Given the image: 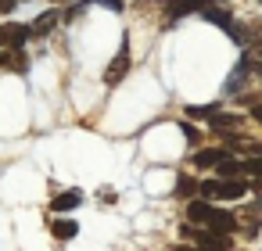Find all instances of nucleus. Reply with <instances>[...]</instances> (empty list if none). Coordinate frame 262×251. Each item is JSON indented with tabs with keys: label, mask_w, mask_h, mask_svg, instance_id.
<instances>
[{
	"label": "nucleus",
	"mask_w": 262,
	"mask_h": 251,
	"mask_svg": "<svg viewBox=\"0 0 262 251\" xmlns=\"http://www.w3.org/2000/svg\"><path fill=\"white\" fill-rule=\"evenodd\" d=\"M251 154H262V144H258V147H251Z\"/></svg>",
	"instance_id": "nucleus-24"
},
{
	"label": "nucleus",
	"mask_w": 262,
	"mask_h": 251,
	"mask_svg": "<svg viewBox=\"0 0 262 251\" xmlns=\"http://www.w3.org/2000/svg\"><path fill=\"white\" fill-rule=\"evenodd\" d=\"M226 154H230V147H208V151H198V154H194V165H198V169H212V165H219Z\"/></svg>",
	"instance_id": "nucleus-3"
},
{
	"label": "nucleus",
	"mask_w": 262,
	"mask_h": 251,
	"mask_svg": "<svg viewBox=\"0 0 262 251\" xmlns=\"http://www.w3.org/2000/svg\"><path fill=\"white\" fill-rule=\"evenodd\" d=\"M129 72V51H126V43H122V51H119V58L108 65V72H104V83H119L122 76Z\"/></svg>",
	"instance_id": "nucleus-2"
},
{
	"label": "nucleus",
	"mask_w": 262,
	"mask_h": 251,
	"mask_svg": "<svg viewBox=\"0 0 262 251\" xmlns=\"http://www.w3.org/2000/svg\"><path fill=\"white\" fill-rule=\"evenodd\" d=\"M54 4H65V0H54Z\"/></svg>",
	"instance_id": "nucleus-25"
},
{
	"label": "nucleus",
	"mask_w": 262,
	"mask_h": 251,
	"mask_svg": "<svg viewBox=\"0 0 262 251\" xmlns=\"http://www.w3.org/2000/svg\"><path fill=\"white\" fill-rule=\"evenodd\" d=\"M15 4H18V0H0V11H11Z\"/></svg>",
	"instance_id": "nucleus-21"
},
{
	"label": "nucleus",
	"mask_w": 262,
	"mask_h": 251,
	"mask_svg": "<svg viewBox=\"0 0 262 251\" xmlns=\"http://www.w3.org/2000/svg\"><path fill=\"white\" fill-rule=\"evenodd\" d=\"M201 15L208 18V22H215V26H223L226 33H233V18L223 11V8H201Z\"/></svg>",
	"instance_id": "nucleus-10"
},
{
	"label": "nucleus",
	"mask_w": 262,
	"mask_h": 251,
	"mask_svg": "<svg viewBox=\"0 0 262 251\" xmlns=\"http://www.w3.org/2000/svg\"><path fill=\"white\" fill-rule=\"evenodd\" d=\"M201 251H205V247H201Z\"/></svg>",
	"instance_id": "nucleus-28"
},
{
	"label": "nucleus",
	"mask_w": 262,
	"mask_h": 251,
	"mask_svg": "<svg viewBox=\"0 0 262 251\" xmlns=\"http://www.w3.org/2000/svg\"><path fill=\"white\" fill-rule=\"evenodd\" d=\"M215 172H219V176H223V179H233V176H237V172H241V162H233V158H230V154H226V158H223V162H219V165H215Z\"/></svg>",
	"instance_id": "nucleus-13"
},
{
	"label": "nucleus",
	"mask_w": 262,
	"mask_h": 251,
	"mask_svg": "<svg viewBox=\"0 0 262 251\" xmlns=\"http://www.w3.org/2000/svg\"><path fill=\"white\" fill-rule=\"evenodd\" d=\"M251 190H255V194H262V179H255V187H251Z\"/></svg>",
	"instance_id": "nucleus-23"
},
{
	"label": "nucleus",
	"mask_w": 262,
	"mask_h": 251,
	"mask_svg": "<svg viewBox=\"0 0 262 251\" xmlns=\"http://www.w3.org/2000/svg\"><path fill=\"white\" fill-rule=\"evenodd\" d=\"M51 233H54V237H58V240H72V237H76V233H79V226H76V222H72V219H58V222H54V230H51Z\"/></svg>",
	"instance_id": "nucleus-11"
},
{
	"label": "nucleus",
	"mask_w": 262,
	"mask_h": 251,
	"mask_svg": "<svg viewBox=\"0 0 262 251\" xmlns=\"http://www.w3.org/2000/svg\"><path fill=\"white\" fill-rule=\"evenodd\" d=\"M58 22V11H47V15H40L36 18V26H33V36H47V29Z\"/></svg>",
	"instance_id": "nucleus-12"
},
{
	"label": "nucleus",
	"mask_w": 262,
	"mask_h": 251,
	"mask_svg": "<svg viewBox=\"0 0 262 251\" xmlns=\"http://www.w3.org/2000/svg\"><path fill=\"white\" fill-rule=\"evenodd\" d=\"M201 194L205 197H219V179H205L201 183Z\"/></svg>",
	"instance_id": "nucleus-18"
},
{
	"label": "nucleus",
	"mask_w": 262,
	"mask_h": 251,
	"mask_svg": "<svg viewBox=\"0 0 262 251\" xmlns=\"http://www.w3.org/2000/svg\"><path fill=\"white\" fill-rule=\"evenodd\" d=\"M208 230H212V233H219V237H230V233H233V215L215 208V212H212V219H208Z\"/></svg>",
	"instance_id": "nucleus-5"
},
{
	"label": "nucleus",
	"mask_w": 262,
	"mask_h": 251,
	"mask_svg": "<svg viewBox=\"0 0 262 251\" xmlns=\"http://www.w3.org/2000/svg\"><path fill=\"white\" fill-rule=\"evenodd\" d=\"M29 36H33V29H29V26H0V47L18 51Z\"/></svg>",
	"instance_id": "nucleus-1"
},
{
	"label": "nucleus",
	"mask_w": 262,
	"mask_h": 251,
	"mask_svg": "<svg viewBox=\"0 0 262 251\" xmlns=\"http://www.w3.org/2000/svg\"><path fill=\"white\" fill-rule=\"evenodd\" d=\"M251 115H255V119H258V126H262V104H255V108H251Z\"/></svg>",
	"instance_id": "nucleus-22"
},
{
	"label": "nucleus",
	"mask_w": 262,
	"mask_h": 251,
	"mask_svg": "<svg viewBox=\"0 0 262 251\" xmlns=\"http://www.w3.org/2000/svg\"><path fill=\"white\" fill-rule=\"evenodd\" d=\"M244 194H248V183H244V179H237V176H233V179H219V197H223V201H237V197H244Z\"/></svg>",
	"instance_id": "nucleus-4"
},
{
	"label": "nucleus",
	"mask_w": 262,
	"mask_h": 251,
	"mask_svg": "<svg viewBox=\"0 0 262 251\" xmlns=\"http://www.w3.org/2000/svg\"><path fill=\"white\" fill-rule=\"evenodd\" d=\"M208 4H212V0H172V4H169V18H180L187 11H201Z\"/></svg>",
	"instance_id": "nucleus-8"
},
{
	"label": "nucleus",
	"mask_w": 262,
	"mask_h": 251,
	"mask_svg": "<svg viewBox=\"0 0 262 251\" xmlns=\"http://www.w3.org/2000/svg\"><path fill=\"white\" fill-rule=\"evenodd\" d=\"M176 251H187V247H176Z\"/></svg>",
	"instance_id": "nucleus-26"
},
{
	"label": "nucleus",
	"mask_w": 262,
	"mask_h": 251,
	"mask_svg": "<svg viewBox=\"0 0 262 251\" xmlns=\"http://www.w3.org/2000/svg\"><path fill=\"white\" fill-rule=\"evenodd\" d=\"M101 4H104L108 11H122V0H101Z\"/></svg>",
	"instance_id": "nucleus-20"
},
{
	"label": "nucleus",
	"mask_w": 262,
	"mask_h": 251,
	"mask_svg": "<svg viewBox=\"0 0 262 251\" xmlns=\"http://www.w3.org/2000/svg\"><path fill=\"white\" fill-rule=\"evenodd\" d=\"M11 69H15V72H26V65H22V54H18V51L11 54Z\"/></svg>",
	"instance_id": "nucleus-19"
},
{
	"label": "nucleus",
	"mask_w": 262,
	"mask_h": 251,
	"mask_svg": "<svg viewBox=\"0 0 262 251\" xmlns=\"http://www.w3.org/2000/svg\"><path fill=\"white\" fill-rule=\"evenodd\" d=\"M258 4H262V0H258Z\"/></svg>",
	"instance_id": "nucleus-27"
},
{
	"label": "nucleus",
	"mask_w": 262,
	"mask_h": 251,
	"mask_svg": "<svg viewBox=\"0 0 262 251\" xmlns=\"http://www.w3.org/2000/svg\"><path fill=\"white\" fill-rule=\"evenodd\" d=\"M215 111H219L215 104H205V108H187V115H190V119H201V115H215Z\"/></svg>",
	"instance_id": "nucleus-17"
},
{
	"label": "nucleus",
	"mask_w": 262,
	"mask_h": 251,
	"mask_svg": "<svg viewBox=\"0 0 262 251\" xmlns=\"http://www.w3.org/2000/svg\"><path fill=\"white\" fill-rule=\"evenodd\" d=\"M241 172H248V176H262V154H251V158L241 165Z\"/></svg>",
	"instance_id": "nucleus-15"
},
{
	"label": "nucleus",
	"mask_w": 262,
	"mask_h": 251,
	"mask_svg": "<svg viewBox=\"0 0 262 251\" xmlns=\"http://www.w3.org/2000/svg\"><path fill=\"white\" fill-rule=\"evenodd\" d=\"M194 190H201V183H198V179H190V176H183V179L176 183V194H180V197H190Z\"/></svg>",
	"instance_id": "nucleus-14"
},
{
	"label": "nucleus",
	"mask_w": 262,
	"mask_h": 251,
	"mask_svg": "<svg viewBox=\"0 0 262 251\" xmlns=\"http://www.w3.org/2000/svg\"><path fill=\"white\" fill-rule=\"evenodd\" d=\"M212 126H215V129H226V126H230V129H237V115H219V111H215Z\"/></svg>",
	"instance_id": "nucleus-16"
},
{
	"label": "nucleus",
	"mask_w": 262,
	"mask_h": 251,
	"mask_svg": "<svg viewBox=\"0 0 262 251\" xmlns=\"http://www.w3.org/2000/svg\"><path fill=\"white\" fill-rule=\"evenodd\" d=\"M79 201H83V194H79V190H65V194H58V197H54V204H51V208L65 215V212L79 208Z\"/></svg>",
	"instance_id": "nucleus-9"
},
{
	"label": "nucleus",
	"mask_w": 262,
	"mask_h": 251,
	"mask_svg": "<svg viewBox=\"0 0 262 251\" xmlns=\"http://www.w3.org/2000/svg\"><path fill=\"white\" fill-rule=\"evenodd\" d=\"M212 212H215V208H212V204H205L201 197L187 204V219H190L194 226H198V222H205V226H208V219H212Z\"/></svg>",
	"instance_id": "nucleus-7"
},
{
	"label": "nucleus",
	"mask_w": 262,
	"mask_h": 251,
	"mask_svg": "<svg viewBox=\"0 0 262 251\" xmlns=\"http://www.w3.org/2000/svg\"><path fill=\"white\" fill-rule=\"evenodd\" d=\"M187 233H190V237H198V244H201L205 251H223V247L230 244V237H219V233H212V230H208V233H194V230L187 226Z\"/></svg>",
	"instance_id": "nucleus-6"
}]
</instances>
